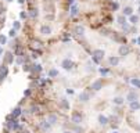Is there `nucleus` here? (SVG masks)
<instances>
[{"label": "nucleus", "instance_id": "nucleus-1", "mask_svg": "<svg viewBox=\"0 0 140 133\" xmlns=\"http://www.w3.org/2000/svg\"><path fill=\"white\" fill-rule=\"evenodd\" d=\"M28 10L22 14L26 20V38L33 57L43 54L49 40L71 39L64 29L65 20L69 15L72 0H26Z\"/></svg>", "mask_w": 140, "mask_h": 133}, {"label": "nucleus", "instance_id": "nucleus-2", "mask_svg": "<svg viewBox=\"0 0 140 133\" xmlns=\"http://www.w3.org/2000/svg\"><path fill=\"white\" fill-rule=\"evenodd\" d=\"M78 56L79 54H75L74 51H67L65 53V57H63V60L60 61V68L57 69H63L64 72H74L78 69V65H79V61H78Z\"/></svg>", "mask_w": 140, "mask_h": 133}, {"label": "nucleus", "instance_id": "nucleus-3", "mask_svg": "<svg viewBox=\"0 0 140 133\" xmlns=\"http://www.w3.org/2000/svg\"><path fill=\"white\" fill-rule=\"evenodd\" d=\"M104 87V79H101V78H98V79H96V81L90 85V89L93 92H100Z\"/></svg>", "mask_w": 140, "mask_h": 133}, {"label": "nucleus", "instance_id": "nucleus-4", "mask_svg": "<svg viewBox=\"0 0 140 133\" xmlns=\"http://www.w3.org/2000/svg\"><path fill=\"white\" fill-rule=\"evenodd\" d=\"M71 119H72V122L75 125H79L82 122V119H83V116H82L81 112H78V111H74L72 112V115H71Z\"/></svg>", "mask_w": 140, "mask_h": 133}, {"label": "nucleus", "instance_id": "nucleus-5", "mask_svg": "<svg viewBox=\"0 0 140 133\" xmlns=\"http://www.w3.org/2000/svg\"><path fill=\"white\" fill-rule=\"evenodd\" d=\"M78 99H79V101H81V103H87V101L90 100V93H87L86 90H83L81 94H79V97H78Z\"/></svg>", "mask_w": 140, "mask_h": 133}, {"label": "nucleus", "instance_id": "nucleus-6", "mask_svg": "<svg viewBox=\"0 0 140 133\" xmlns=\"http://www.w3.org/2000/svg\"><path fill=\"white\" fill-rule=\"evenodd\" d=\"M126 100L130 103V101H135V100H139V94L136 93L135 90H130L129 93H128V96H126Z\"/></svg>", "mask_w": 140, "mask_h": 133}, {"label": "nucleus", "instance_id": "nucleus-7", "mask_svg": "<svg viewBox=\"0 0 140 133\" xmlns=\"http://www.w3.org/2000/svg\"><path fill=\"white\" fill-rule=\"evenodd\" d=\"M39 126H40V129H42V130L47 132V130L50 129L51 125L49 123V121H47V119H42V121H40V123H39Z\"/></svg>", "mask_w": 140, "mask_h": 133}, {"label": "nucleus", "instance_id": "nucleus-8", "mask_svg": "<svg viewBox=\"0 0 140 133\" xmlns=\"http://www.w3.org/2000/svg\"><path fill=\"white\" fill-rule=\"evenodd\" d=\"M129 108H130V111H137V110H140V103L137 100L130 101V103H129Z\"/></svg>", "mask_w": 140, "mask_h": 133}, {"label": "nucleus", "instance_id": "nucleus-9", "mask_svg": "<svg viewBox=\"0 0 140 133\" xmlns=\"http://www.w3.org/2000/svg\"><path fill=\"white\" fill-rule=\"evenodd\" d=\"M60 107L64 108V110H67V111L71 108V107H69V103H68L67 99H60Z\"/></svg>", "mask_w": 140, "mask_h": 133}, {"label": "nucleus", "instance_id": "nucleus-10", "mask_svg": "<svg viewBox=\"0 0 140 133\" xmlns=\"http://www.w3.org/2000/svg\"><path fill=\"white\" fill-rule=\"evenodd\" d=\"M47 121H49L50 125H55L57 123V115L55 114H50V115L47 116Z\"/></svg>", "mask_w": 140, "mask_h": 133}, {"label": "nucleus", "instance_id": "nucleus-11", "mask_svg": "<svg viewBox=\"0 0 140 133\" xmlns=\"http://www.w3.org/2000/svg\"><path fill=\"white\" fill-rule=\"evenodd\" d=\"M21 114H22V110H21V107H20V105H18L17 108H14L13 112H11V115H13L14 118H18V116L21 115Z\"/></svg>", "mask_w": 140, "mask_h": 133}, {"label": "nucleus", "instance_id": "nucleus-12", "mask_svg": "<svg viewBox=\"0 0 140 133\" xmlns=\"http://www.w3.org/2000/svg\"><path fill=\"white\" fill-rule=\"evenodd\" d=\"M114 104H117V105H122L123 104V99L121 97V96H117V97H114Z\"/></svg>", "mask_w": 140, "mask_h": 133}, {"label": "nucleus", "instance_id": "nucleus-13", "mask_svg": "<svg viewBox=\"0 0 140 133\" xmlns=\"http://www.w3.org/2000/svg\"><path fill=\"white\" fill-rule=\"evenodd\" d=\"M98 122H100V125H107L108 123V118L104 115H100L98 116Z\"/></svg>", "mask_w": 140, "mask_h": 133}, {"label": "nucleus", "instance_id": "nucleus-14", "mask_svg": "<svg viewBox=\"0 0 140 133\" xmlns=\"http://www.w3.org/2000/svg\"><path fill=\"white\" fill-rule=\"evenodd\" d=\"M39 111V105H31L29 107V114H35V112H38Z\"/></svg>", "mask_w": 140, "mask_h": 133}, {"label": "nucleus", "instance_id": "nucleus-15", "mask_svg": "<svg viewBox=\"0 0 140 133\" xmlns=\"http://www.w3.org/2000/svg\"><path fill=\"white\" fill-rule=\"evenodd\" d=\"M6 73H7V71H6L4 68H1V69H0V81L3 79V76H4Z\"/></svg>", "mask_w": 140, "mask_h": 133}, {"label": "nucleus", "instance_id": "nucleus-16", "mask_svg": "<svg viewBox=\"0 0 140 133\" xmlns=\"http://www.w3.org/2000/svg\"><path fill=\"white\" fill-rule=\"evenodd\" d=\"M18 133H31V132L26 130V129H22V130H18Z\"/></svg>", "mask_w": 140, "mask_h": 133}, {"label": "nucleus", "instance_id": "nucleus-17", "mask_svg": "<svg viewBox=\"0 0 140 133\" xmlns=\"http://www.w3.org/2000/svg\"><path fill=\"white\" fill-rule=\"evenodd\" d=\"M112 133H119V132H117V130H115V132H112Z\"/></svg>", "mask_w": 140, "mask_h": 133}, {"label": "nucleus", "instance_id": "nucleus-18", "mask_svg": "<svg viewBox=\"0 0 140 133\" xmlns=\"http://www.w3.org/2000/svg\"><path fill=\"white\" fill-rule=\"evenodd\" d=\"M64 133H71V132H64Z\"/></svg>", "mask_w": 140, "mask_h": 133}]
</instances>
